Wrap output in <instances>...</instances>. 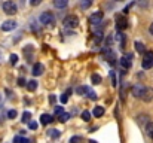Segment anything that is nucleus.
I'll use <instances>...</instances> for the list:
<instances>
[{
    "label": "nucleus",
    "instance_id": "1",
    "mask_svg": "<svg viewBox=\"0 0 153 143\" xmlns=\"http://www.w3.org/2000/svg\"><path fill=\"white\" fill-rule=\"evenodd\" d=\"M39 21H40V24H43V25H49V27H51V25L55 24V16H53V13H52V12L46 10V12L40 13Z\"/></svg>",
    "mask_w": 153,
    "mask_h": 143
},
{
    "label": "nucleus",
    "instance_id": "2",
    "mask_svg": "<svg viewBox=\"0 0 153 143\" xmlns=\"http://www.w3.org/2000/svg\"><path fill=\"white\" fill-rule=\"evenodd\" d=\"M141 66H143V69H146V70H149V69L153 67V51H146V52H144Z\"/></svg>",
    "mask_w": 153,
    "mask_h": 143
},
{
    "label": "nucleus",
    "instance_id": "3",
    "mask_svg": "<svg viewBox=\"0 0 153 143\" xmlns=\"http://www.w3.org/2000/svg\"><path fill=\"white\" fill-rule=\"evenodd\" d=\"M1 7H3V12L7 13V15H15V13L18 12V7H16V4H15L12 0L4 1V3L1 4Z\"/></svg>",
    "mask_w": 153,
    "mask_h": 143
},
{
    "label": "nucleus",
    "instance_id": "4",
    "mask_svg": "<svg viewBox=\"0 0 153 143\" xmlns=\"http://www.w3.org/2000/svg\"><path fill=\"white\" fill-rule=\"evenodd\" d=\"M62 24H64V27H67V28H76V27L79 25V18H77L76 15H68V16L64 18Z\"/></svg>",
    "mask_w": 153,
    "mask_h": 143
},
{
    "label": "nucleus",
    "instance_id": "5",
    "mask_svg": "<svg viewBox=\"0 0 153 143\" xmlns=\"http://www.w3.org/2000/svg\"><path fill=\"white\" fill-rule=\"evenodd\" d=\"M128 27V21H126V18L125 16H116V28L119 30V31H122V30H125Z\"/></svg>",
    "mask_w": 153,
    "mask_h": 143
},
{
    "label": "nucleus",
    "instance_id": "6",
    "mask_svg": "<svg viewBox=\"0 0 153 143\" xmlns=\"http://www.w3.org/2000/svg\"><path fill=\"white\" fill-rule=\"evenodd\" d=\"M102 21V12H94L92 15H91V18H89V22L92 24V25H100Z\"/></svg>",
    "mask_w": 153,
    "mask_h": 143
},
{
    "label": "nucleus",
    "instance_id": "7",
    "mask_svg": "<svg viewBox=\"0 0 153 143\" xmlns=\"http://www.w3.org/2000/svg\"><path fill=\"white\" fill-rule=\"evenodd\" d=\"M144 88H146L144 85H141V84H135V85H132V88H131V94L134 95V97H140V98H141Z\"/></svg>",
    "mask_w": 153,
    "mask_h": 143
},
{
    "label": "nucleus",
    "instance_id": "8",
    "mask_svg": "<svg viewBox=\"0 0 153 143\" xmlns=\"http://www.w3.org/2000/svg\"><path fill=\"white\" fill-rule=\"evenodd\" d=\"M16 28V22L13 21V19H7V21H4L3 24H1V30L3 31H12V30H15Z\"/></svg>",
    "mask_w": 153,
    "mask_h": 143
},
{
    "label": "nucleus",
    "instance_id": "9",
    "mask_svg": "<svg viewBox=\"0 0 153 143\" xmlns=\"http://www.w3.org/2000/svg\"><path fill=\"white\" fill-rule=\"evenodd\" d=\"M131 58H132V55H123L120 60H119V63H120V66L123 67V69H131V66H132V61H131Z\"/></svg>",
    "mask_w": 153,
    "mask_h": 143
},
{
    "label": "nucleus",
    "instance_id": "10",
    "mask_svg": "<svg viewBox=\"0 0 153 143\" xmlns=\"http://www.w3.org/2000/svg\"><path fill=\"white\" fill-rule=\"evenodd\" d=\"M141 100L146 101V103H150L153 100V88H144L143 95H141Z\"/></svg>",
    "mask_w": 153,
    "mask_h": 143
},
{
    "label": "nucleus",
    "instance_id": "11",
    "mask_svg": "<svg viewBox=\"0 0 153 143\" xmlns=\"http://www.w3.org/2000/svg\"><path fill=\"white\" fill-rule=\"evenodd\" d=\"M43 72H45V66H43L42 63H36V64L33 66V69H31L33 76H40Z\"/></svg>",
    "mask_w": 153,
    "mask_h": 143
},
{
    "label": "nucleus",
    "instance_id": "12",
    "mask_svg": "<svg viewBox=\"0 0 153 143\" xmlns=\"http://www.w3.org/2000/svg\"><path fill=\"white\" fill-rule=\"evenodd\" d=\"M24 55H25L27 61L31 63V60H33V46L31 45H27V46L24 48Z\"/></svg>",
    "mask_w": 153,
    "mask_h": 143
},
{
    "label": "nucleus",
    "instance_id": "13",
    "mask_svg": "<svg viewBox=\"0 0 153 143\" xmlns=\"http://www.w3.org/2000/svg\"><path fill=\"white\" fill-rule=\"evenodd\" d=\"M53 6L56 9H65L68 6V0H53Z\"/></svg>",
    "mask_w": 153,
    "mask_h": 143
},
{
    "label": "nucleus",
    "instance_id": "14",
    "mask_svg": "<svg viewBox=\"0 0 153 143\" xmlns=\"http://www.w3.org/2000/svg\"><path fill=\"white\" fill-rule=\"evenodd\" d=\"M52 121H53V116H52V115L45 113V115H42V116H40V122H42L43 125H49Z\"/></svg>",
    "mask_w": 153,
    "mask_h": 143
},
{
    "label": "nucleus",
    "instance_id": "15",
    "mask_svg": "<svg viewBox=\"0 0 153 143\" xmlns=\"http://www.w3.org/2000/svg\"><path fill=\"white\" fill-rule=\"evenodd\" d=\"M25 87H27V90H28L30 93H33V91H36V90H37V81L31 79V81H28V82L25 84Z\"/></svg>",
    "mask_w": 153,
    "mask_h": 143
},
{
    "label": "nucleus",
    "instance_id": "16",
    "mask_svg": "<svg viewBox=\"0 0 153 143\" xmlns=\"http://www.w3.org/2000/svg\"><path fill=\"white\" fill-rule=\"evenodd\" d=\"M92 115H94L95 118H101L102 115H104V107H102V106H95L94 110H92Z\"/></svg>",
    "mask_w": 153,
    "mask_h": 143
},
{
    "label": "nucleus",
    "instance_id": "17",
    "mask_svg": "<svg viewBox=\"0 0 153 143\" xmlns=\"http://www.w3.org/2000/svg\"><path fill=\"white\" fill-rule=\"evenodd\" d=\"M101 76L98 75V73H94L92 76H91V82H92V85H100L101 84Z\"/></svg>",
    "mask_w": 153,
    "mask_h": 143
},
{
    "label": "nucleus",
    "instance_id": "18",
    "mask_svg": "<svg viewBox=\"0 0 153 143\" xmlns=\"http://www.w3.org/2000/svg\"><path fill=\"white\" fill-rule=\"evenodd\" d=\"M134 46H135V51H137V52H140V54H144V52H146V46H144V43H141V42H138V40L134 43Z\"/></svg>",
    "mask_w": 153,
    "mask_h": 143
},
{
    "label": "nucleus",
    "instance_id": "19",
    "mask_svg": "<svg viewBox=\"0 0 153 143\" xmlns=\"http://www.w3.org/2000/svg\"><path fill=\"white\" fill-rule=\"evenodd\" d=\"M146 133H147V136L153 140V122L152 121H149V122L146 124Z\"/></svg>",
    "mask_w": 153,
    "mask_h": 143
},
{
    "label": "nucleus",
    "instance_id": "20",
    "mask_svg": "<svg viewBox=\"0 0 153 143\" xmlns=\"http://www.w3.org/2000/svg\"><path fill=\"white\" fill-rule=\"evenodd\" d=\"M92 1L94 0H80V9H89L91 6H92Z\"/></svg>",
    "mask_w": 153,
    "mask_h": 143
},
{
    "label": "nucleus",
    "instance_id": "21",
    "mask_svg": "<svg viewBox=\"0 0 153 143\" xmlns=\"http://www.w3.org/2000/svg\"><path fill=\"white\" fill-rule=\"evenodd\" d=\"M114 40H116V42H119V43H120V46L123 48V45H125V36H123L122 33H116Z\"/></svg>",
    "mask_w": 153,
    "mask_h": 143
},
{
    "label": "nucleus",
    "instance_id": "22",
    "mask_svg": "<svg viewBox=\"0 0 153 143\" xmlns=\"http://www.w3.org/2000/svg\"><path fill=\"white\" fill-rule=\"evenodd\" d=\"M48 134H49V137H51V139H53V140H55V139H58V137L61 136V131L53 128V130H49V131H48Z\"/></svg>",
    "mask_w": 153,
    "mask_h": 143
},
{
    "label": "nucleus",
    "instance_id": "23",
    "mask_svg": "<svg viewBox=\"0 0 153 143\" xmlns=\"http://www.w3.org/2000/svg\"><path fill=\"white\" fill-rule=\"evenodd\" d=\"M13 143H31V140H28V139L24 137V136H16V137L13 139Z\"/></svg>",
    "mask_w": 153,
    "mask_h": 143
},
{
    "label": "nucleus",
    "instance_id": "24",
    "mask_svg": "<svg viewBox=\"0 0 153 143\" xmlns=\"http://www.w3.org/2000/svg\"><path fill=\"white\" fill-rule=\"evenodd\" d=\"M110 79H111V85H113V87H116V85H117V75H116V72H114V70H111V72H110Z\"/></svg>",
    "mask_w": 153,
    "mask_h": 143
},
{
    "label": "nucleus",
    "instance_id": "25",
    "mask_svg": "<svg viewBox=\"0 0 153 143\" xmlns=\"http://www.w3.org/2000/svg\"><path fill=\"white\" fill-rule=\"evenodd\" d=\"M88 91H89V88L88 87H79L77 90H76V93L79 95H85V94H88Z\"/></svg>",
    "mask_w": 153,
    "mask_h": 143
},
{
    "label": "nucleus",
    "instance_id": "26",
    "mask_svg": "<svg viewBox=\"0 0 153 143\" xmlns=\"http://www.w3.org/2000/svg\"><path fill=\"white\" fill-rule=\"evenodd\" d=\"M70 94H71V90H68V91H65L64 94L61 95V103H67V100H68V97H70Z\"/></svg>",
    "mask_w": 153,
    "mask_h": 143
},
{
    "label": "nucleus",
    "instance_id": "27",
    "mask_svg": "<svg viewBox=\"0 0 153 143\" xmlns=\"http://www.w3.org/2000/svg\"><path fill=\"white\" fill-rule=\"evenodd\" d=\"M30 119H31V113L30 112H24L22 113V122H30Z\"/></svg>",
    "mask_w": 153,
    "mask_h": 143
},
{
    "label": "nucleus",
    "instance_id": "28",
    "mask_svg": "<svg viewBox=\"0 0 153 143\" xmlns=\"http://www.w3.org/2000/svg\"><path fill=\"white\" fill-rule=\"evenodd\" d=\"M82 119H83L85 122H88V121H91V112H88V110H85V112H82Z\"/></svg>",
    "mask_w": 153,
    "mask_h": 143
},
{
    "label": "nucleus",
    "instance_id": "29",
    "mask_svg": "<svg viewBox=\"0 0 153 143\" xmlns=\"http://www.w3.org/2000/svg\"><path fill=\"white\" fill-rule=\"evenodd\" d=\"M137 119H138L140 124H147V122H149V121H147V119H149L147 115H140V116H137Z\"/></svg>",
    "mask_w": 153,
    "mask_h": 143
},
{
    "label": "nucleus",
    "instance_id": "30",
    "mask_svg": "<svg viewBox=\"0 0 153 143\" xmlns=\"http://www.w3.org/2000/svg\"><path fill=\"white\" fill-rule=\"evenodd\" d=\"M53 113H55V116L58 118L61 113H64V109H62V106H56L55 109H53Z\"/></svg>",
    "mask_w": 153,
    "mask_h": 143
},
{
    "label": "nucleus",
    "instance_id": "31",
    "mask_svg": "<svg viewBox=\"0 0 153 143\" xmlns=\"http://www.w3.org/2000/svg\"><path fill=\"white\" fill-rule=\"evenodd\" d=\"M58 119H59V122H65L67 119H70V113H61L58 116Z\"/></svg>",
    "mask_w": 153,
    "mask_h": 143
},
{
    "label": "nucleus",
    "instance_id": "32",
    "mask_svg": "<svg viewBox=\"0 0 153 143\" xmlns=\"http://www.w3.org/2000/svg\"><path fill=\"white\" fill-rule=\"evenodd\" d=\"M94 36H95V43H98V42L102 39V31H95Z\"/></svg>",
    "mask_w": 153,
    "mask_h": 143
},
{
    "label": "nucleus",
    "instance_id": "33",
    "mask_svg": "<svg viewBox=\"0 0 153 143\" xmlns=\"http://www.w3.org/2000/svg\"><path fill=\"white\" fill-rule=\"evenodd\" d=\"M16 115H18L16 110H9V112H7V118H9V119H15Z\"/></svg>",
    "mask_w": 153,
    "mask_h": 143
},
{
    "label": "nucleus",
    "instance_id": "34",
    "mask_svg": "<svg viewBox=\"0 0 153 143\" xmlns=\"http://www.w3.org/2000/svg\"><path fill=\"white\" fill-rule=\"evenodd\" d=\"M138 4H140V7L146 9L149 6V0H138Z\"/></svg>",
    "mask_w": 153,
    "mask_h": 143
},
{
    "label": "nucleus",
    "instance_id": "35",
    "mask_svg": "<svg viewBox=\"0 0 153 143\" xmlns=\"http://www.w3.org/2000/svg\"><path fill=\"white\" fill-rule=\"evenodd\" d=\"M88 97H89V98H91V100H97V98H98V95L95 94V93H94V91H91V90H89V91H88Z\"/></svg>",
    "mask_w": 153,
    "mask_h": 143
},
{
    "label": "nucleus",
    "instance_id": "36",
    "mask_svg": "<svg viewBox=\"0 0 153 143\" xmlns=\"http://www.w3.org/2000/svg\"><path fill=\"white\" fill-rule=\"evenodd\" d=\"M18 63V55L16 54H12L10 55V64H16Z\"/></svg>",
    "mask_w": 153,
    "mask_h": 143
},
{
    "label": "nucleus",
    "instance_id": "37",
    "mask_svg": "<svg viewBox=\"0 0 153 143\" xmlns=\"http://www.w3.org/2000/svg\"><path fill=\"white\" fill-rule=\"evenodd\" d=\"M28 128H30V130H36V128H37V122L30 121V122H28Z\"/></svg>",
    "mask_w": 153,
    "mask_h": 143
},
{
    "label": "nucleus",
    "instance_id": "38",
    "mask_svg": "<svg viewBox=\"0 0 153 143\" xmlns=\"http://www.w3.org/2000/svg\"><path fill=\"white\" fill-rule=\"evenodd\" d=\"M80 140H82V139H80V136H73V137L70 139V143H79Z\"/></svg>",
    "mask_w": 153,
    "mask_h": 143
},
{
    "label": "nucleus",
    "instance_id": "39",
    "mask_svg": "<svg viewBox=\"0 0 153 143\" xmlns=\"http://www.w3.org/2000/svg\"><path fill=\"white\" fill-rule=\"evenodd\" d=\"M25 84H27V82H25L24 78H19V79H18V85H19V87H25Z\"/></svg>",
    "mask_w": 153,
    "mask_h": 143
},
{
    "label": "nucleus",
    "instance_id": "40",
    "mask_svg": "<svg viewBox=\"0 0 153 143\" xmlns=\"http://www.w3.org/2000/svg\"><path fill=\"white\" fill-rule=\"evenodd\" d=\"M42 3V0H30V4L31 6H39Z\"/></svg>",
    "mask_w": 153,
    "mask_h": 143
},
{
    "label": "nucleus",
    "instance_id": "41",
    "mask_svg": "<svg viewBox=\"0 0 153 143\" xmlns=\"http://www.w3.org/2000/svg\"><path fill=\"white\" fill-rule=\"evenodd\" d=\"M49 103H51V104L55 103V95H49Z\"/></svg>",
    "mask_w": 153,
    "mask_h": 143
},
{
    "label": "nucleus",
    "instance_id": "42",
    "mask_svg": "<svg viewBox=\"0 0 153 143\" xmlns=\"http://www.w3.org/2000/svg\"><path fill=\"white\" fill-rule=\"evenodd\" d=\"M149 33H150V34L153 36V22L150 24V27H149Z\"/></svg>",
    "mask_w": 153,
    "mask_h": 143
},
{
    "label": "nucleus",
    "instance_id": "43",
    "mask_svg": "<svg viewBox=\"0 0 153 143\" xmlns=\"http://www.w3.org/2000/svg\"><path fill=\"white\" fill-rule=\"evenodd\" d=\"M1 60H3V54H1V51H0V63H1Z\"/></svg>",
    "mask_w": 153,
    "mask_h": 143
},
{
    "label": "nucleus",
    "instance_id": "44",
    "mask_svg": "<svg viewBox=\"0 0 153 143\" xmlns=\"http://www.w3.org/2000/svg\"><path fill=\"white\" fill-rule=\"evenodd\" d=\"M89 143H97V142H95V140H91V142H89Z\"/></svg>",
    "mask_w": 153,
    "mask_h": 143
},
{
    "label": "nucleus",
    "instance_id": "45",
    "mask_svg": "<svg viewBox=\"0 0 153 143\" xmlns=\"http://www.w3.org/2000/svg\"><path fill=\"white\" fill-rule=\"evenodd\" d=\"M117 1H122V0H117Z\"/></svg>",
    "mask_w": 153,
    "mask_h": 143
}]
</instances>
